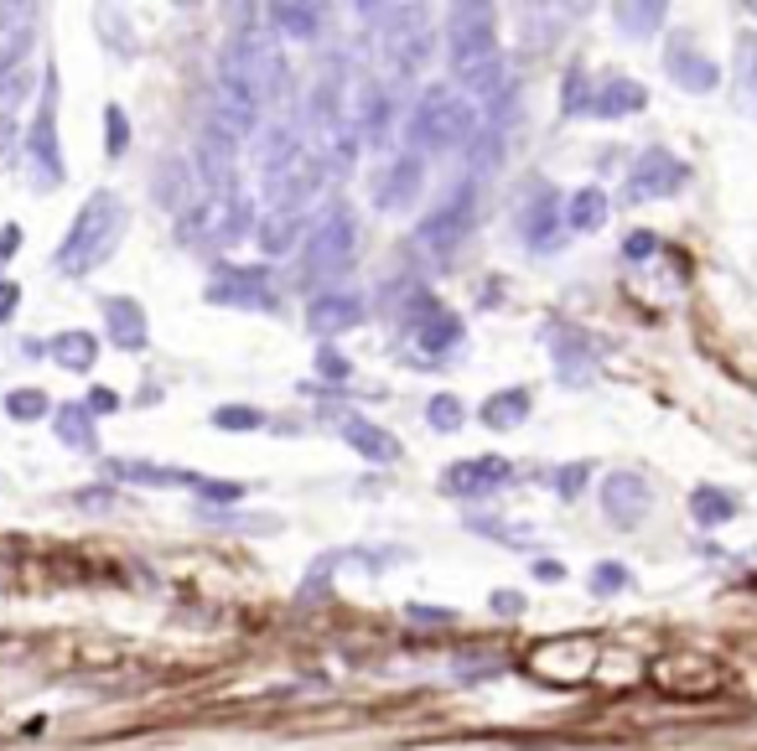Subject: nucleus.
<instances>
[{
  "label": "nucleus",
  "mask_w": 757,
  "mask_h": 751,
  "mask_svg": "<svg viewBox=\"0 0 757 751\" xmlns=\"http://www.w3.org/2000/svg\"><path fill=\"white\" fill-rule=\"evenodd\" d=\"M447 57L457 83L473 99H493L503 89L498 57V11L493 5H451L447 16Z\"/></svg>",
  "instance_id": "1"
},
{
  "label": "nucleus",
  "mask_w": 757,
  "mask_h": 751,
  "mask_svg": "<svg viewBox=\"0 0 757 751\" xmlns=\"http://www.w3.org/2000/svg\"><path fill=\"white\" fill-rule=\"evenodd\" d=\"M477 115L473 99H462L457 89H426L415 99V109L405 115V156H447L457 145L477 141Z\"/></svg>",
  "instance_id": "2"
},
{
  "label": "nucleus",
  "mask_w": 757,
  "mask_h": 751,
  "mask_svg": "<svg viewBox=\"0 0 757 751\" xmlns=\"http://www.w3.org/2000/svg\"><path fill=\"white\" fill-rule=\"evenodd\" d=\"M125 203H119L110 187H99L84 208H78V218H73V229L63 234V244H57V255H52V264L63 270V275H89V270H99L104 259L115 255V244L125 238Z\"/></svg>",
  "instance_id": "3"
},
{
  "label": "nucleus",
  "mask_w": 757,
  "mask_h": 751,
  "mask_svg": "<svg viewBox=\"0 0 757 751\" xmlns=\"http://www.w3.org/2000/svg\"><path fill=\"white\" fill-rule=\"evenodd\" d=\"M363 16L378 31V57H384L389 78H415L431 63L436 31H431V16L421 5H363Z\"/></svg>",
  "instance_id": "4"
},
{
  "label": "nucleus",
  "mask_w": 757,
  "mask_h": 751,
  "mask_svg": "<svg viewBox=\"0 0 757 751\" xmlns=\"http://www.w3.org/2000/svg\"><path fill=\"white\" fill-rule=\"evenodd\" d=\"M322 177H328V166L317 161V151L311 145H296V151H285L275 161L265 166V208L270 212H301L307 208V197H317L322 187Z\"/></svg>",
  "instance_id": "5"
},
{
  "label": "nucleus",
  "mask_w": 757,
  "mask_h": 751,
  "mask_svg": "<svg viewBox=\"0 0 757 751\" xmlns=\"http://www.w3.org/2000/svg\"><path fill=\"white\" fill-rule=\"evenodd\" d=\"M354 244H358V218H354V208L337 203V208L322 212V223L301 244V285H317V281H328V275H337L348 264V255H354Z\"/></svg>",
  "instance_id": "6"
},
{
  "label": "nucleus",
  "mask_w": 757,
  "mask_h": 751,
  "mask_svg": "<svg viewBox=\"0 0 757 751\" xmlns=\"http://www.w3.org/2000/svg\"><path fill=\"white\" fill-rule=\"evenodd\" d=\"M26 156H31V177L37 187H63V141H57V68L42 78V99L26 130Z\"/></svg>",
  "instance_id": "7"
},
{
  "label": "nucleus",
  "mask_w": 757,
  "mask_h": 751,
  "mask_svg": "<svg viewBox=\"0 0 757 751\" xmlns=\"http://www.w3.org/2000/svg\"><path fill=\"white\" fill-rule=\"evenodd\" d=\"M473 218H477V182L462 177V182L447 187V197L426 212V223L415 229V238H421V249H431V255H451L462 238L473 234Z\"/></svg>",
  "instance_id": "8"
},
{
  "label": "nucleus",
  "mask_w": 757,
  "mask_h": 751,
  "mask_svg": "<svg viewBox=\"0 0 757 751\" xmlns=\"http://www.w3.org/2000/svg\"><path fill=\"white\" fill-rule=\"evenodd\" d=\"M229 52H234V63L244 68V78L255 83L260 104H275V99L285 94V57H281V48H275V37H270L260 22L239 26V37L229 42Z\"/></svg>",
  "instance_id": "9"
},
{
  "label": "nucleus",
  "mask_w": 757,
  "mask_h": 751,
  "mask_svg": "<svg viewBox=\"0 0 757 751\" xmlns=\"http://www.w3.org/2000/svg\"><path fill=\"white\" fill-rule=\"evenodd\" d=\"M244 223H249V208L239 203V192H208V203L182 218L177 238L182 244H214L218 249V244H234L244 234Z\"/></svg>",
  "instance_id": "10"
},
{
  "label": "nucleus",
  "mask_w": 757,
  "mask_h": 751,
  "mask_svg": "<svg viewBox=\"0 0 757 751\" xmlns=\"http://www.w3.org/2000/svg\"><path fill=\"white\" fill-rule=\"evenodd\" d=\"M690 166L680 161V156H669L664 145H649L639 161L628 166V187H623V197L639 208V203H659V197H675V192L685 187Z\"/></svg>",
  "instance_id": "11"
},
{
  "label": "nucleus",
  "mask_w": 757,
  "mask_h": 751,
  "mask_svg": "<svg viewBox=\"0 0 757 751\" xmlns=\"http://www.w3.org/2000/svg\"><path fill=\"white\" fill-rule=\"evenodd\" d=\"M208 301H214V306H244V311L275 306V290H270V264H223L214 281H208Z\"/></svg>",
  "instance_id": "12"
},
{
  "label": "nucleus",
  "mask_w": 757,
  "mask_h": 751,
  "mask_svg": "<svg viewBox=\"0 0 757 751\" xmlns=\"http://www.w3.org/2000/svg\"><path fill=\"white\" fill-rule=\"evenodd\" d=\"M602 508L617 529H633L649 508H654V488L643 482L639 471H607L602 477Z\"/></svg>",
  "instance_id": "13"
},
{
  "label": "nucleus",
  "mask_w": 757,
  "mask_h": 751,
  "mask_svg": "<svg viewBox=\"0 0 757 751\" xmlns=\"http://www.w3.org/2000/svg\"><path fill=\"white\" fill-rule=\"evenodd\" d=\"M421 187H426V161L421 156H395V161L378 171V182H374V208L378 212H400L410 208L415 197H421Z\"/></svg>",
  "instance_id": "14"
},
{
  "label": "nucleus",
  "mask_w": 757,
  "mask_h": 751,
  "mask_svg": "<svg viewBox=\"0 0 757 751\" xmlns=\"http://www.w3.org/2000/svg\"><path fill=\"white\" fill-rule=\"evenodd\" d=\"M509 477H514V467H509L503 456H467V462H451L441 488H447L451 497H488V493H498Z\"/></svg>",
  "instance_id": "15"
},
{
  "label": "nucleus",
  "mask_w": 757,
  "mask_h": 751,
  "mask_svg": "<svg viewBox=\"0 0 757 751\" xmlns=\"http://www.w3.org/2000/svg\"><path fill=\"white\" fill-rule=\"evenodd\" d=\"M363 322V296L358 290H322L307 301V332L311 337H343Z\"/></svg>",
  "instance_id": "16"
},
{
  "label": "nucleus",
  "mask_w": 757,
  "mask_h": 751,
  "mask_svg": "<svg viewBox=\"0 0 757 751\" xmlns=\"http://www.w3.org/2000/svg\"><path fill=\"white\" fill-rule=\"evenodd\" d=\"M234 151H239L234 135L208 119L203 125V141H197V171H203L208 192H234Z\"/></svg>",
  "instance_id": "17"
},
{
  "label": "nucleus",
  "mask_w": 757,
  "mask_h": 751,
  "mask_svg": "<svg viewBox=\"0 0 757 751\" xmlns=\"http://www.w3.org/2000/svg\"><path fill=\"white\" fill-rule=\"evenodd\" d=\"M37 42V5H0V73H16Z\"/></svg>",
  "instance_id": "18"
},
{
  "label": "nucleus",
  "mask_w": 757,
  "mask_h": 751,
  "mask_svg": "<svg viewBox=\"0 0 757 751\" xmlns=\"http://www.w3.org/2000/svg\"><path fill=\"white\" fill-rule=\"evenodd\" d=\"M337 430H343V441H348L363 462H378V467H395V462H400V441H395L384 425L363 420V415H343Z\"/></svg>",
  "instance_id": "19"
},
{
  "label": "nucleus",
  "mask_w": 757,
  "mask_h": 751,
  "mask_svg": "<svg viewBox=\"0 0 757 751\" xmlns=\"http://www.w3.org/2000/svg\"><path fill=\"white\" fill-rule=\"evenodd\" d=\"M104 332H110V342L119 352H141L151 342V327H145V311L141 301H130V296H110L104 301Z\"/></svg>",
  "instance_id": "20"
},
{
  "label": "nucleus",
  "mask_w": 757,
  "mask_h": 751,
  "mask_svg": "<svg viewBox=\"0 0 757 751\" xmlns=\"http://www.w3.org/2000/svg\"><path fill=\"white\" fill-rule=\"evenodd\" d=\"M519 234L535 255H550L561 244V212H555V192H535L519 212Z\"/></svg>",
  "instance_id": "21"
},
{
  "label": "nucleus",
  "mask_w": 757,
  "mask_h": 751,
  "mask_svg": "<svg viewBox=\"0 0 757 751\" xmlns=\"http://www.w3.org/2000/svg\"><path fill=\"white\" fill-rule=\"evenodd\" d=\"M664 73L680 83V89H690V94H710L716 83H721V68L710 63V57H701V52H690V48H669V57H664Z\"/></svg>",
  "instance_id": "22"
},
{
  "label": "nucleus",
  "mask_w": 757,
  "mask_h": 751,
  "mask_svg": "<svg viewBox=\"0 0 757 751\" xmlns=\"http://www.w3.org/2000/svg\"><path fill=\"white\" fill-rule=\"evenodd\" d=\"M643 104H649V89H643L639 78H607L592 99V115L596 119H623V115H643Z\"/></svg>",
  "instance_id": "23"
},
{
  "label": "nucleus",
  "mask_w": 757,
  "mask_h": 751,
  "mask_svg": "<svg viewBox=\"0 0 757 751\" xmlns=\"http://www.w3.org/2000/svg\"><path fill=\"white\" fill-rule=\"evenodd\" d=\"M115 482H136V488H197V471H177V467H156V462H110Z\"/></svg>",
  "instance_id": "24"
},
{
  "label": "nucleus",
  "mask_w": 757,
  "mask_h": 751,
  "mask_svg": "<svg viewBox=\"0 0 757 751\" xmlns=\"http://www.w3.org/2000/svg\"><path fill=\"white\" fill-rule=\"evenodd\" d=\"M48 358L57 363V368H68V374H89V368L99 363V337L94 332H78V327L57 332V337L48 342Z\"/></svg>",
  "instance_id": "25"
},
{
  "label": "nucleus",
  "mask_w": 757,
  "mask_h": 751,
  "mask_svg": "<svg viewBox=\"0 0 757 751\" xmlns=\"http://www.w3.org/2000/svg\"><path fill=\"white\" fill-rule=\"evenodd\" d=\"M52 430H57V441L68 451H99V430H94V415L84 410V404H57L52 410Z\"/></svg>",
  "instance_id": "26"
},
{
  "label": "nucleus",
  "mask_w": 757,
  "mask_h": 751,
  "mask_svg": "<svg viewBox=\"0 0 757 751\" xmlns=\"http://www.w3.org/2000/svg\"><path fill=\"white\" fill-rule=\"evenodd\" d=\"M477 420L488 425V430H514V425L529 420V389H498L483 400L477 410Z\"/></svg>",
  "instance_id": "27"
},
{
  "label": "nucleus",
  "mask_w": 757,
  "mask_h": 751,
  "mask_svg": "<svg viewBox=\"0 0 757 751\" xmlns=\"http://www.w3.org/2000/svg\"><path fill=\"white\" fill-rule=\"evenodd\" d=\"M384 296H389V311H395V322H421V327H426L431 316L441 311V301L431 296L426 285H415V281H400L395 290H384Z\"/></svg>",
  "instance_id": "28"
},
{
  "label": "nucleus",
  "mask_w": 757,
  "mask_h": 751,
  "mask_svg": "<svg viewBox=\"0 0 757 751\" xmlns=\"http://www.w3.org/2000/svg\"><path fill=\"white\" fill-rule=\"evenodd\" d=\"M265 26H275L285 37H317V26H322V5H296V0H281V5H270L265 11Z\"/></svg>",
  "instance_id": "29"
},
{
  "label": "nucleus",
  "mask_w": 757,
  "mask_h": 751,
  "mask_svg": "<svg viewBox=\"0 0 757 751\" xmlns=\"http://www.w3.org/2000/svg\"><path fill=\"white\" fill-rule=\"evenodd\" d=\"M566 223L576 229V234H592V229H602V223H607V192H602V187H581L576 197H570Z\"/></svg>",
  "instance_id": "30"
},
{
  "label": "nucleus",
  "mask_w": 757,
  "mask_h": 751,
  "mask_svg": "<svg viewBox=\"0 0 757 751\" xmlns=\"http://www.w3.org/2000/svg\"><path fill=\"white\" fill-rule=\"evenodd\" d=\"M690 514H695L701 529H716V523L736 518V497L721 493V488H695V493H690Z\"/></svg>",
  "instance_id": "31"
},
{
  "label": "nucleus",
  "mask_w": 757,
  "mask_h": 751,
  "mask_svg": "<svg viewBox=\"0 0 757 751\" xmlns=\"http://www.w3.org/2000/svg\"><path fill=\"white\" fill-rule=\"evenodd\" d=\"M296 234H301V212H270L260 229V249L265 255H285L296 244Z\"/></svg>",
  "instance_id": "32"
},
{
  "label": "nucleus",
  "mask_w": 757,
  "mask_h": 751,
  "mask_svg": "<svg viewBox=\"0 0 757 751\" xmlns=\"http://www.w3.org/2000/svg\"><path fill=\"white\" fill-rule=\"evenodd\" d=\"M415 342H421L426 352H447V348H457V342H462V316H451V311H436V316H431L426 327L415 332Z\"/></svg>",
  "instance_id": "33"
},
{
  "label": "nucleus",
  "mask_w": 757,
  "mask_h": 751,
  "mask_svg": "<svg viewBox=\"0 0 757 751\" xmlns=\"http://www.w3.org/2000/svg\"><path fill=\"white\" fill-rule=\"evenodd\" d=\"M5 415L16 425H37L42 415H52V400L42 389H11V394H5Z\"/></svg>",
  "instance_id": "34"
},
{
  "label": "nucleus",
  "mask_w": 757,
  "mask_h": 751,
  "mask_svg": "<svg viewBox=\"0 0 757 751\" xmlns=\"http://www.w3.org/2000/svg\"><path fill=\"white\" fill-rule=\"evenodd\" d=\"M617 26L628 37H654L664 26V5L659 0H649V5H617Z\"/></svg>",
  "instance_id": "35"
},
{
  "label": "nucleus",
  "mask_w": 757,
  "mask_h": 751,
  "mask_svg": "<svg viewBox=\"0 0 757 751\" xmlns=\"http://www.w3.org/2000/svg\"><path fill=\"white\" fill-rule=\"evenodd\" d=\"M426 420H431V430L451 436V430H462V425H467V404L457 400V394H436V400L426 404Z\"/></svg>",
  "instance_id": "36"
},
{
  "label": "nucleus",
  "mask_w": 757,
  "mask_h": 751,
  "mask_svg": "<svg viewBox=\"0 0 757 751\" xmlns=\"http://www.w3.org/2000/svg\"><path fill=\"white\" fill-rule=\"evenodd\" d=\"M214 425H218V430H260L265 415H260V410H249V404H218Z\"/></svg>",
  "instance_id": "37"
},
{
  "label": "nucleus",
  "mask_w": 757,
  "mask_h": 751,
  "mask_svg": "<svg viewBox=\"0 0 757 751\" xmlns=\"http://www.w3.org/2000/svg\"><path fill=\"white\" fill-rule=\"evenodd\" d=\"M104 130H110L104 151H110V156H125V151H130V119H125V109H119V104H110V109H104Z\"/></svg>",
  "instance_id": "38"
},
{
  "label": "nucleus",
  "mask_w": 757,
  "mask_h": 751,
  "mask_svg": "<svg viewBox=\"0 0 757 751\" xmlns=\"http://www.w3.org/2000/svg\"><path fill=\"white\" fill-rule=\"evenodd\" d=\"M177 171H182V166H177V161H166V166H162V177H156V197H162L166 208H177V197L188 192V177L177 182Z\"/></svg>",
  "instance_id": "39"
},
{
  "label": "nucleus",
  "mask_w": 757,
  "mask_h": 751,
  "mask_svg": "<svg viewBox=\"0 0 757 751\" xmlns=\"http://www.w3.org/2000/svg\"><path fill=\"white\" fill-rule=\"evenodd\" d=\"M628 581H633V575H628L623 565H596V570H592V591H596V596H607V591H623Z\"/></svg>",
  "instance_id": "40"
},
{
  "label": "nucleus",
  "mask_w": 757,
  "mask_h": 751,
  "mask_svg": "<svg viewBox=\"0 0 757 751\" xmlns=\"http://www.w3.org/2000/svg\"><path fill=\"white\" fill-rule=\"evenodd\" d=\"M84 410H89V415H115V410H119V394H115V389H104V384H99V389H89Z\"/></svg>",
  "instance_id": "41"
},
{
  "label": "nucleus",
  "mask_w": 757,
  "mask_h": 751,
  "mask_svg": "<svg viewBox=\"0 0 757 751\" xmlns=\"http://www.w3.org/2000/svg\"><path fill=\"white\" fill-rule=\"evenodd\" d=\"M16 306H22V285H16V281H0V327L16 316Z\"/></svg>",
  "instance_id": "42"
},
{
  "label": "nucleus",
  "mask_w": 757,
  "mask_h": 751,
  "mask_svg": "<svg viewBox=\"0 0 757 751\" xmlns=\"http://www.w3.org/2000/svg\"><path fill=\"white\" fill-rule=\"evenodd\" d=\"M317 374L322 378H348V358H337L332 348H322L317 352Z\"/></svg>",
  "instance_id": "43"
},
{
  "label": "nucleus",
  "mask_w": 757,
  "mask_h": 751,
  "mask_svg": "<svg viewBox=\"0 0 757 751\" xmlns=\"http://www.w3.org/2000/svg\"><path fill=\"white\" fill-rule=\"evenodd\" d=\"M654 249H659V238L649 234V229H643V234H628V244H623V255L628 259H649Z\"/></svg>",
  "instance_id": "44"
},
{
  "label": "nucleus",
  "mask_w": 757,
  "mask_h": 751,
  "mask_svg": "<svg viewBox=\"0 0 757 751\" xmlns=\"http://www.w3.org/2000/svg\"><path fill=\"white\" fill-rule=\"evenodd\" d=\"M197 493L214 497V503H234L239 488H234V482H208V477H197Z\"/></svg>",
  "instance_id": "45"
},
{
  "label": "nucleus",
  "mask_w": 757,
  "mask_h": 751,
  "mask_svg": "<svg viewBox=\"0 0 757 751\" xmlns=\"http://www.w3.org/2000/svg\"><path fill=\"white\" fill-rule=\"evenodd\" d=\"M73 503H78V508H110V503H115V493H110V488H89V493H78Z\"/></svg>",
  "instance_id": "46"
},
{
  "label": "nucleus",
  "mask_w": 757,
  "mask_h": 751,
  "mask_svg": "<svg viewBox=\"0 0 757 751\" xmlns=\"http://www.w3.org/2000/svg\"><path fill=\"white\" fill-rule=\"evenodd\" d=\"M410 617H421V622H451L447 607H410Z\"/></svg>",
  "instance_id": "47"
},
{
  "label": "nucleus",
  "mask_w": 757,
  "mask_h": 751,
  "mask_svg": "<svg viewBox=\"0 0 757 751\" xmlns=\"http://www.w3.org/2000/svg\"><path fill=\"white\" fill-rule=\"evenodd\" d=\"M519 607H524V601L514 596V591H498V596H493V611H503V617H509V611H519Z\"/></svg>",
  "instance_id": "48"
},
{
  "label": "nucleus",
  "mask_w": 757,
  "mask_h": 751,
  "mask_svg": "<svg viewBox=\"0 0 757 751\" xmlns=\"http://www.w3.org/2000/svg\"><path fill=\"white\" fill-rule=\"evenodd\" d=\"M11 141H16V119H11V115H0V156L11 151Z\"/></svg>",
  "instance_id": "49"
},
{
  "label": "nucleus",
  "mask_w": 757,
  "mask_h": 751,
  "mask_svg": "<svg viewBox=\"0 0 757 751\" xmlns=\"http://www.w3.org/2000/svg\"><path fill=\"white\" fill-rule=\"evenodd\" d=\"M581 477H587V467H566V477H561V493H576V488H581Z\"/></svg>",
  "instance_id": "50"
},
{
  "label": "nucleus",
  "mask_w": 757,
  "mask_h": 751,
  "mask_svg": "<svg viewBox=\"0 0 757 751\" xmlns=\"http://www.w3.org/2000/svg\"><path fill=\"white\" fill-rule=\"evenodd\" d=\"M16 244H22V229H5V234H0V259L16 255Z\"/></svg>",
  "instance_id": "51"
},
{
  "label": "nucleus",
  "mask_w": 757,
  "mask_h": 751,
  "mask_svg": "<svg viewBox=\"0 0 757 751\" xmlns=\"http://www.w3.org/2000/svg\"><path fill=\"white\" fill-rule=\"evenodd\" d=\"M535 575H540V581H561L566 570H561V565H555V560H540V565H535Z\"/></svg>",
  "instance_id": "52"
},
{
  "label": "nucleus",
  "mask_w": 757,
  "mask_h": 751,
  "mask_svg": "<svg viewBox=\"0 0 757 751\" xmlns=\"http://www.w3.org/2000/svg\"><path fill=\"white\" fill-rule=\"evenodd\" d=\"M747 83H753V94H757V52H747Z\"/></svg>",
  "instance_id": "53"
}]
</instances>
